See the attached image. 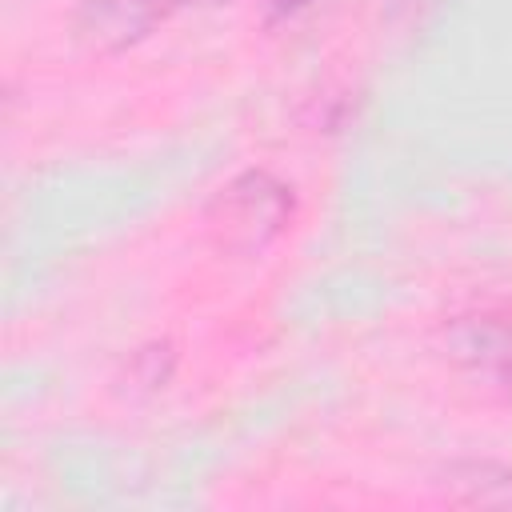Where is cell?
Masks as SVG:
<instances>
[{
    "mask_svg": "<svg viewBox=\"0 0 512 512\" xmlns=\"http://www.w3.org/2000/svg\"><path fill=\"white\" fill-rule=\"evenodd\" d=\"M288 216H292V192L268 172L236 176L208 204V224H212L216 240L236 252L264 248L272 236L284 232Z\"/></svg>",
    "mask_w": 512,
    "mask_h": 512,
    "instance_id": "6da1fadb",
    "label": "cell"
},
{
    "mask_svg": "<svg viewBox=\"0 0 512 512\" xmlns=\"http://www.w3.org/2000/svg\"><path fill=\"white\" fill-rule=\"evenodd\" d=\"M176 0H84L76 12V36L88 48L120 52L136 40H144Z\"/></svg>",
    "mask_w": 512,
    "mask_h": 512,
    "instance_id": "7a4b0ae2",
    "label": "cell"
},
{
    "mask_svg": "<svg viewBox=\"0 0 512 512\" xmlns=\"http://www.w3.org/2000/svg\"><path fill=\"white\" fill-rule=\"evenodd\" d=\"M444 492L468 508H508L512 512V468L496 460H456L440 476Z\"/></svg>",
    "mask_w": 512,
    "mask_h": 512,
    "instance_id": "3957f363",
    "label": "cell"
},
{
    "mask_svg": "<svg viewBox=\"0 0 512 512\" xmlns=\"http://www.w3.org/2000/svg\"><path fill=\"white\" fill-rule=\"evenodd\" d=\"M496 376H500V380H504V388L512 392V356H508V360H500V368H496Z\"/></svg>",
    "mask_w": 512,
    "mask_h": 512,
    "instance_id": "277c9868",
    "label": "cell"
},
{
    "mask_svg": "<svg viewBox=\"0 0 512 512\" xmlns=\"http://www.w3.org/2000/svg\"><path fill=\"white\" fill-rule=\"evenodd\" d=\"M300 4H308V0H276V8H300Z\"/></svg>",
    "mask_w": 512,
    "mask_h": 512,
    "instance_id": "5b68a950",
    "label": "cell"
},
{
    "mask_svg": "<svg viewBox=\"0 0 512 512\" xmlns=\"http://www.w3.org/2000/svg\"><path fill=\"white\" fill-rule=\"evenodd\" d=\"M184 4H220V0H176V8H184Z\"/></svg>",
    "mask_w": 512,
    "mask_h": 512,
    "instance_id": "8992f818",
    "label": "cell"
},
{
    "mask_svg": "<svg viewBox=\"0 0 512 512\" xmlns=\"http://www.w3.org/2000/svg\"><path fill=\"white\" fill-rule=\"evenodd\" d=\"M396 4H420V0H396Z\"/></svg>",
    "mask_w": 512,
    "mask_h": 512,
    "instance_id": "52a82bcc",
    "label": "cell"
}]
</instances>
